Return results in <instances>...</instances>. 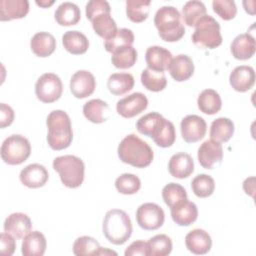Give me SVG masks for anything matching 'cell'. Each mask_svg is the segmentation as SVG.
Listing matches in <instances>:
<instances>
[{"instance_id": "cell-1", "label": "cell", "mask_w": 256, "mask_h": 256, "mask_svg": "<svg viewBox=\"0 0 256 256\" xmlns=\"http://www.w3.org/2000/svg\"><path fill=\"white\" fill-rule=\"evenodd\" d=\"M118 157L126 164L136 168H145L153 161V150L147 142L136 134H129L118 145Z\"/></svg>"}, {"instance_id": "cell-2", "label": "cell", "mask_w": 256, "mask_h": 256, "mask_svg": "<svg viewBox=\"0 0 256 256\" xmlns=\"http://www.w3.org/2000/svg\"><path fill=\"white\" fill-rule=\"evenodd\" d=\"M48 134L47 142L51 149L59 151L70 146L73 131L69 115L63 110H53L46 120Z\"/></svg>"}, {"instance_id": "cell-3", "label": "cell", "mask_w": 256, "mask_h": 256, "mask_svg": "<svg viewBox=\"0 0 256 256\" xmlns=\"http://www.w3.org/2000/svg\"><path fill=\"white\" fill-rule=\"evenodd\" d=\"M180 12L173 6L160 7L154 16V24L160 38L166 42H176L185 34Z\"/></svg>"}, {"instance_id": "cell-4", "label": "cell", "mask_w": 256, "mask_h": 256, "mask_svg": "<svg viewBox=\"0 0 256 256\" xmlns=\"http://www.w3.org/2000/svg\"><path fill=\"white\" fill-rule=\"evenodd\" d=\"M103 234L114 245L124 244L132 234V224L129 215L121 209H111L106 212L103 220Z\"/></svg>"}, {"instance_id": "cell-5", "label": "cell", "mask_w": 256, "mask_h": 256, "mask_svg": "<svg viewBox=\"0 0 256 256\" xmlns=\"http://www.w3.org/2000/svg\"><path fill=\"white\" fill-rule=\"evenodd\" d=\"M53 168L59 173L61 182L68 188H78L84 180L85 165L74 155H64L53 160Z\"/></svg>"}, {"instance_id": "cell-6", "label": "cell", "mask_w": 256, "mask_h": 256, "mask_svg": "<svg viewBox=\"0 0 256 256\" xmlns=\"http://www.w3.org/2000/svg\"><path fill=\"white\" fill-rule=\"evenodd\" d=\"M192 41L201 48L214 49L222 44L220 24L210 15H204L195 25Z\"/></svg>"}, {"instance_id": "cell-7", "label": "cell", "mask_w": 256, "mask_h": 256, "mask_svg": "<svg viewBox=\"0 0 256 256\" xmlns=\"http://www.w3.org/2000/svg\"><path fill=\"white\" fill-rule=\"evenodd\" d=\"M0 152L1 158L6 164L19 165L30 156L31 144L26 137L13 134L3 141Z\"/></svg>"}, {"instance_id": "cell-8", "label": "cell", "mask_w": 256, "mask_h": 256, "mask_svg": "<svg viewBox=\"0 0 256 256\" xmlns=\"http://www.w3.org/2000/svg\"><path fill=\"white\" fill-rule=\"evenodd\" d=\"M63 92V84L58 75L45 73L41 75L35 84V94L43 103H53L60 98Z\"/></svg>"}, {"instance_id": "cell-9", "label": "cell", "mask_w": 256, "mask_h": 256, "mask_svg": "<svg viewBox=\"0 0 256 256\" xmlns=\"http://www.w3.org/2000/svg\"><path fill=\"white\" fill-rule=\"evenodd\" d=\"M164 220L165 213L156 203H144L136 211L137 224L144 230H156L163 225Z\"/></svg>"}, {"instance_id": "cell-10", "label": "cell", "mask_w": 256, "mask_h": 256, "mask_svg": "<svg viewBox=\"0 0 256 256\" xmlns=\"http://www.w3.org/2000/svg\"><path fill=\"white\" fill-rule=\"evenodd\" d=\"M181 136L187 143H195L204 138L207 131L205 120L195 114L187 115L180 123Z\"/></svg>"}, {"instance_id": "cell-11", "label": "cell", "mask_w": 256, "mask_h": 256, "mask_svg": "<svg viewBox=\"0 0 256 256\" xmlns=\"http://www.w3.org/2000/svg\"><path fill=\"white\" fill-rule=\"evenodd\" d=\"M148 106L147 97L141 92H134L122 99L116 104V110L124 118H132L142 113Z\"/></svg>"}, {"instance_id": "cell-12", "label": "cell", "mask_w": 256, "mask_h": 256, "mask_svg": "<svg viewBox=\"0 0 256 256\" xmlns=\"http://www.w3.org/2000/svg\"><path fill=\"white\" fill-rule=\"evenodd\" d=\"M168 120L157 112H150L142 116L136 123V128L139 133L151 137L156 141L165 129Z\"/></svg>"}, {"instance_id": "cell-13", "label": "cell", "mask_w": 256, "mask_h": 256, "mask_svg": "<svg viewBox=\"0 0 256 256\" xmlns=\"http://www.w3.org/2000/svg\"><path fill=\"white\" fill-rule=\"evenodd\" d=\"M96 87L94 75L87 70H78L70 79V91L74 97L83 99L90 96Z\"/></svg>"}, {"instance_id": "cell-14", "label": "cell", "mask_w": 256, "mask_h": 256, "mask_svg": "<svg viewBox=\"0 0 256 256\" xmlns=\"http://www.w3.org/2000/svg\"><path fill=\"white\" fill-rule=\"evenodd\" d=\"M200 165L205 169H212L220 164L223 159L222 145L212 139L204 141L197 152Z\"/></svg>"}, {"instance_id": "cell-15", "label": "cell", "mask_w": 256, "mask_h": 256, "mask_svg": "<svg viewBox=\"0 0 256 256\" xmlns=\"http://www.w3.org/2000/svg\"><path fill=\"white\" fill-rule=\"evenodd\" d=\"M21 183L28 188H40L46 184L49 178L47 169L38 163L29 164L24 167L19 175Z\"/></svg>"}, {"instance_id": "cell-16", "label": "cell", "mask_w": 256, "mask_h": 256, "mask_svg": "<svg viewBox=\"0 0 256 256\" xmlns=\"http://www.w3.org/2000/svg\"><path fill=\"white\" fill-rule=\"evenodd\" d=\"M229 82L235 91L246 92L254 86L255 71L251 66H237L230 73Z\"/></svg>"}, {"instance_id": "cell-17", "label": "cell", "mask_w": 256, "mask_h": 256, "mask_svg": "<svg viewBox=\"0 0 256 256\" xmlns=\"http://www.w3.org/2000/svg\"><path fill=\"white\" fill-rule=\"evenodd\" d=\"M4 231L16 239H21L32 229V223L27 214L16 212L10 214L4 221Z\"/></svg>"}, {"instance_id": "cell-18", "label": "cell", "mask_w": 256, "mask_h": 256, "mask_svg": "<svg viewBox=\"0 0 256 256\" xmlns=\"http://www.w3.org/2000/svg\"><path fill=\"white\" fill-rule=\"evenodd\" d=\"M185 245L193 254L204 255L210 251L212 247V239L207 231L197 228L191 230L186 235Z\"/></svg>"}, {"instance_id": "cell-19", "label": "cell", "mask_w": 256, "mask_h": 256, "mask_svg": "<svg viewBox=\"0 0 256 256\" xmlns=\"http://www.w3.org/2000/svg\"><path fill=\"white\" fill-rule=\"evenodd\" d=\"M172 220L179 226H189L197 220L198 209L195 203L183 200L170 208Z\"/></svg>"}, {"instance_id": "cell-20", "label": "cell", "mask_w": 256, "mask_h": 256, "mask_svg": "<svg viewBox=\"0 0 256 256\" xmlns=\"http://www.w3.org/2000/svg\"><path fill=\"white\" fill-rule=\"evenodd\" d=\"M145 59L149 69L164 72L169 67L172 60V54L162 46H150L146 50Z\"/></svg>"}, {"instance_id": "cell-21", "label": "cell", "mask_w": 256, "mask_h": 256, "mask_svg": "<svg viewBox=\"0 0 256 256\" xmlns=\"http://www.w3.org/2000/svg\"><path fill=\"white\" fill-rule=\"evenodd\" d=\"M168 170L171 176L175 178H187L194 171V161L192 157L187 153H176L171 156L168 162Z\"/></svg>"}, {"instance_id": "cell-22", "label": "cell", "mask_w": 256, "mask_h": 256, "mask_svg": "<svg viewBox=\"0 0 256 256\" xmlns=\"http://www.w3.org/2000/svg\"><path fill=\"white\" fill-rule=\"evenodd\" d=\"M168 71L171 77L178 82H183L188 80L194 73V63L192 59L185 55L179 54L172 58Z\"/></svg>"}, {"instance_id": "cell-23", "label": "cell", "mask_w": 256, "mask_h": 256, "mask_svg": "<svg viewBox=\"0 0 256 256\" xmlns=\"http://www.w3.org/2000/svg\"><path fill=\"white\" fill-rule=\"evenodd\" d=\"M255 38L249 33L239 34L231 43V53L235 59L248 60L255 54Z\"/></svg>"}, {"instance_id": "cell-24", "label": "cell", "mask_w": 256, "mask_h": 256, "mask_svg": "<svg viewBox=\"0 0 256 256\" xmlns=\"http://www.w3.org/2000/svg\"><path fill=\"white\" fill-rule=\"evenodd\" d=\"M29 12V2L27 0H1L0 20L10 21L20 19Z\"/></svg>"}, {"instance_id": "cell-25", "label": "cell", "mask_w": 256, "mask_h": 256, "mask_svg": "<svg viewBox=\"0 0 256 256\" xmlns=\"http://www.w3.org/2000/svg\"><path fill=\"white\" fill-rule=\"evenodd\" d=\"M47 246L46 238L39 231H30L24 236L21 252L23 256H42Z\"/></svg>"}, {"instance_id": "cell-26", "label": "cell", "mask_w": 256, "mask_h": 256, "mask_svg": "<svg viewBox=\"0 0 256 256\" xmlns=\"http://www.w3.org/2000/svg\"><path fill=\"white\" fill-rule=\"evenodd\" d=\"M30 47L36 56L45 58L55 51L56 40L54 36L48 32H38L32 37Z\"/></svg>"}, {"instance_id": "cell-27", "label": "cell", "mask_w": 256, "mask_h": 256, "mask_svg": "<svg viewBox=\"0 0 256 256\" xmlns=\"http://www.w3.org/2000/svg\"><path fill=\"white\" fill-rule=\"evenodd\" d=\"M64 48L73 55L84 54L89 48L88 38L80 31H67L62 36Z\"/></svg>"}, {"instance_id": "cell-28", "label": "cell", "mask_w": 256, "mask_h": 256, "mask_svg": "<svg viewBox=\"0 0 256 256\" xmlns=\"http://www.w3.org/2000/svg\"><path fill=\"white\" fill-rule=\"evenodd\" d=\"M85 118L95 124L103 123L109 116L108 104L101 99H91L83 106Z\"/></svg>"}, {"instance_id": "cell-29", "label": "cell", "mask_w": 256, "mask_h": 256, "mask_svg": "<svg viewBox=\"0 0 256 256\" xmlns=\"http://www.w3.org/2000/svg\"><path fill=\"white\" fill-rule=\"evenodd\" d=\"M56 22L61 26L76 25L81 18L80 8L72 2L61 3L54 14Z\"/></svg>"}, {"instance_id": "cell-30", "label": "cell", "mask_w": 256, "mask_h": 256, "mask_svg": "<svg viewBox=\"0 0 256 256\" xmlns=\"http://www.w3.org/2000/svg\"><path fill=\"white\" fill-rule=\"evenodd\" d=\"M197 104L199 110L207 115L216 114L222 107L221 97L214 89L203 90L198 96Z\"/></svg>"}, {"instance_id": "cell-31", "label": "cell", "mask_w": 256, "mask_h": 256, "mask_svg": "<svg viewBox=\"0 0 256 256\" xmlns=\"http://www.w3.org/2000/svg\"><path fill=\"white\" fill-rule=\"evenodd\" d=\"M234 123L229 118L219 117L210 126V138L219 143L227 142L234 134Z\"/></svg>"}, {"instance_id": "cell-32", "label": "cell", "mask_w": 256, "mask_h": 256, "mask_svg": "<svg viewBox=\"0 0 256 256\" xmlns=\"http://www.w3.org/2000/svg\"><path fill=\"white\" fill-rule=\"evenodd\" d=\"M134 77L130 73H113L107 80V87L110 93L121 96L132 90Z\"/></svg>"}, {"instance_id": "cell-33", "label": "cell", "mask_w": 256, "mask_h": 256, "mask_svg": "<svg viewBox=\"0 0 256 256\" xmlns=\"http://www.w3.org/2000/svg\"><path fill=\"white\" fill-rule=\"evenodd\" d=\"M92 28L95 33L103 38L105 41L111 39L118 31L115 20L110 14H100L92 21Z\"/></svg>"}, {"instance_id": "cell-34", "label": "cell", "mask_w": 256, "mask_h": 256, "mask_svg": "<svg viewBox=\"0 0 256 256\" xmlns=\"http://www.w3.org/2000/svg\"><path fill=\"white\" fill-rule=\"evenodd\" d=\"M111 56L112 64L118 69L131 68L137 61V51L133 46H124L113 51Z\"/></svg>"}, {"instance_id": "cell-35", "label": "cell", "mask_w": 256, "mask_h": 256, "mask_svg": "<svg viewBox=\"0 0 256 256\" xmlns=\"http://www.w3.org/2000/svg\"><path fill=\"white\" fill-rule=\"evenodd\" d=\"M204 15H206V7L201 1H188L182 8L181 17L183 18L184 23L189 27L195 26L199 19H201Z\"/></svg>"}, {"instance_id": "cell-36", "label": "cell", "mask_w": 256, "mask_h": 256, "mask_svg": "<svg viewBox=\"0 0 256 256\" xmlns=\"http://www.w3.org/2000/svg\"><path fill=\"white\" fill-rule=\"evenodd\" d=\"M141 83L149 91L160 92L167 85V78L164 72L153 71L146 68L141 73Z\"/></svg>"}, {"instance_id": "cell-37", "label": "cell", "mask_w": 256, "mask_h": 256, "mask_svg": "<svg viewBox=\"0 0 256 256\" xmlns=\"http://www.w3.org/2000/svg\"><path fill=\"white\" fill-rule=\"evenodd\" d=\"M149 0H127L126 14L127 17L135 23H141L147 19L150 12Z\"/></svg>"}, {"instance_id": "cell-38", "label": "cell", "mask_w": 256, "mask_h": 256, "mask_svg": "<svg viewBox=\"0 0 256 256\" xmlns=\"http://www.w3.org/2000/svg\"><path fill=\"white\" fill-rule=\"evenodd\" d=\"M193 193L199 198H206L213 194L215 189L214 179L207 174H199L191 182Z\"/></svg>"}, {"instance_id": "cell-39", "label": "cell", "mask_w": 256, "mask_h": 256, "mask_svg": "<svg viewBox=\"0 0 256 256\" xmlns=\"http://www.w3.org/2000/svg\"><path fill=\"white\" fill-rule=\"evenodd\" d=\"M100 249L98 241L90 236L78 237L73 244V253L76 256L98 255Z\"/></svg>"}, {"instance_id": "cell-40", "label": "cell", "mask_w": 256, "mask_h": 256, "mask_svg": "<svg viewBox=\"0 0 256 256\" xmlns=\"http://www.w3.org/2000/svg\"><path fill=\"white\" fill-rule=\"evenodd\" d=\"M134 42V34L132 30L128 28H121L118 29L117 33L109 40L104 42V47L107 52L112 53L118 48L124 46H132Z\"/></svg>"}, {"instance_id": "cell-41", "label": "cell", "mask_w": 256, "mask_h": 256, "mask_svg": "<svg viewBox=\"0 0 256 256\" xmlns=\"http://www.w3.org/2000/svg\"><path fill=\"white\" fill-rule=\"evenodd\" d=\"M117 191L124 195H132L137 193L141 188V181L138 176L131 173H124L115 180Z\"/></svg>"}, {"instance_id": "cell-42", "label": "cell", "mask_w": 256, "mask_h": 256, "mask_svg": "<svg viewBox=\"0 0 256 256\" xmlns=\"http://www.w3.org/2000/svg\"><path fill=\"white\" fill-rule=\"evenodd\" d=\"M162 197L165 204L171 208L175 204L187 199V192L183 186L178 183L171 182L162 189Z\"/></svg>"}, {"instance_id": "cell-43", "label": "cell", "mask_w": 256, "mask_h": 256, "mask_svg": "<svg viewBox=\"0 0 256 256\" xmlns=\"http://www.w3.org/2000/svg\"><path fill=\"white\" fill-rule=\"evenodd\" d=\"M149 256H166L172 251V240L165 234H157L149 239Z\"/></svg>"}, {"instance_id": "cell-44", "label": "cell", "mask_w": 256, "mask_h": 256, "mask_svg": "<svg viewBox=\"0 0 256 256\" xmlns=\"http://www.w3.org/2000/svg\"><path fill=\"white\" fill-rule=\"evenodd\" d=\"M213 11L223 20L228 21L236 16L237 8L233 0H214L212 2Z\"/></svg>"}, {"instance_id": "cell-45", "label": "cell", "mask_w": 256, "mask_h": 256, "mask_svg": "<svg viewBox=\"0 0 256 256\" xmlns=\"http://www.w3.org/2000/svg\"><path fill=\"white\" fill-rule=\"evenodd\" d=\"M111 7L105 0H91L86 4V17L92 21L100 14H110Z\"/></svg>"}, {"instance_id": "cell-46", "label": "cell", "mask_w": 256, "mask_h": 256, "mask_svg": "<svg viewBox=\"0 0 256 256\" xmlns=\"http://www.w3.org/2000/svg\"><path fill=\"white\" fill-rule=\"evenodd\" d=\"M125 256H149L148 242L137 240L132 242L124 252Z\"/></svg>"}, {"instance_id": "cell-47", "label": "cell", "mask_w": 256, "mask_h": 256, "mask_svg": "<svg viewBox=\"0 0 256 256\" xmlns=\"http://www.w3.org/2000/svg\"><path fill=\"white\" fill-rule=\"evenodd\" d=\"M16 248V242L14 237L7 233L3 232L0 235V253L5 256H11Z\"/></svg>"}, {"instance_id": "cell-48", "label": "cell", "mask_w": 256, "mask_h": 256, "mask_svg": "<svg viewBox=\"0 0 256 256\" xmlns=\"http://www.w3.org/2000/svg\"><path fill=\"white\" fill-rule=\"evenodd\" d=\"M13 120H14L13 109L9 105L5 103H1L0 104V127L5 128L11 125Z\"/></svg>"}, {"instance_id": "cell-49", "label": "cell", "mask_w": 256, "mask_h": 256, "mask_svg": "<svg viewBox=\"0 0 256 256\" xmlns=\"http://www.w3.org/2000/svg\"><path fill=\"white\" fill-rule=\"evenodd\" d=\"M254 180H255L254 177H250V178L245 179V181L243 182V189H244L245 193L251 195L252 197L254 196V187H255Z\"/></svg>"}, {"instance_id": "cell-50", "label": "cell", "mask_w": 256, "mask_h": 256, "mask_svg": "<svg viewBox=\"0 0 256 256\" xmlns=\"http://www.w3.org/2000/svg\"><path fill=\"white\" fill-rule=\"evenodd\" d=\"M111 254L117 255V253H116L115 251H112V250H109V249H107V248H102V247H101V249H100L98 255H111Z\"/></svg>"}, {"instance_id": "cell-51", "label": "cell", "mask_w": 256, "mask_h": 256, "mask_svg": "<svg viewBox=\"0 0 256 256\" xmlns=\"http://www.w3.org/2000/svg\"><path fill=\"white\" fill-rule=\"evenodd\" d=\"M54 3V1L53 0H51V1H36V4L37 5H39V6H41V7H44V8H46V7H48V6H50V5H52Z\"/></svg>"}]
</instances>
